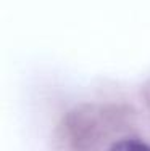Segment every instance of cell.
<instances>
[{"instance_id": "obj_1", "label": "cell", "mask_w": 150, "mask_h": 151, "mask_svg": "<svg viewBox=\"0 0 150 151\" xmlns=\"http://www.w3.org/2000/svg\"><path fill=\"white\" fill-rule=\"evenodd\" d=\"M52 151H150V105L123 93H92L58 114Z\"/></svg>"}, {"instance_id": "obj_2", "label": "cell", "mask_w": 150, "mask_h": 151, "mask_svg": "<svg viewBox=\"0 0 150 151\" xmlns=\"http://www.w3.org/2000/svg\"><path fill=\"white\" fill-rule=\"evenodd\" d=\"M145 96H147V101H149V105H150V90H147V95H145Z\"/></svg>"}]
</instances>
